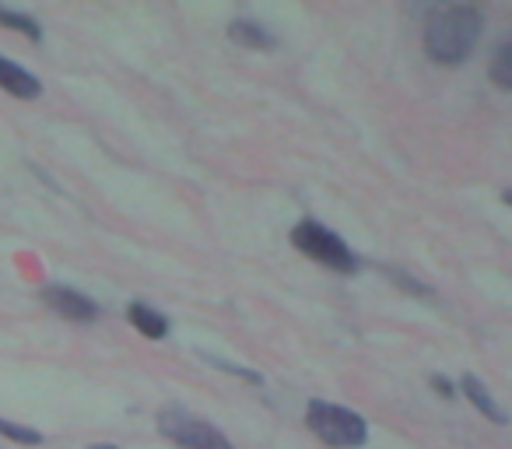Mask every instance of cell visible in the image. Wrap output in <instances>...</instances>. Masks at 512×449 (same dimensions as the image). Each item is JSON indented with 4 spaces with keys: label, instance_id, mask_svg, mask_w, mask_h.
<instances>
[{
    "label": "cell",
    "instance_id": "9c48e42d",
    "mask_svg": "<svg viewBox=\"0 0 512 449\" xmlns=\"http://www.w3.org/2000/svg\"><path fill=\"white\" fill-rule=\"evenodd\" d=\"M130 323H134L144 337H151V341H162V337L169 334V320H165L158 309L144 306V302H134V306H130Z\"/></svg>",
    "mask_w": 512,
    "mask_h": 449
},
{
    "label": "cell",
    "instance_id": "8992f818",
    "mask_svg": "<svg viewBox=\"0 0 512 449\" xmlns=\"http://www.w3.org/2000/svg\"><path fill=\"white\" fill-rule=\"evenodd\" d=\"M0 88L11 92V95H18V99H39V95H43L39 78H32L25 67L11 64L8 57H0Z\"/></svg>",
    "mask_w": 512,
    "mask_h": 449
},
{
    "label": "cell",
    "instance_id": "4fadbf2b",
    "mask_svg": "<svg viewBox=\"0 0 512 449\" xmlns=\"http://www.w3.org/2000/svg\"><path fill=\"white\" fill-rule=\"evenodd\" d=\"M88 449H116L113 442H99V446H88Z\"/></svg>",
    "mask_w": 512,
    "mask_h": 449
},
{
    "label": "cell",
    "instance_id": "8fae6325",
    "mask_svg": "<svg viewBox=\"0 0 512 449\" xmlns=\"http://www.w3.org/2000/svg\"><path fill=\"white\" fill-rule=\"evenodd\" d=\"M0 25H8V29L22 32V36L29 39H43V29H39V22H32L29 15H18V11H8V8H0Z\"/></svg>",
    "mask_w": 512,
    "mask_h": 449
},
{
    "label": "cell",
    "instance_id": "30bf717a",
    "mask_svg": "<svg viewBox=\"0 0 512 449\" xmlns=\"http://www.w3.org/2000/svg\"><path fill=\"white\" fill-rule=\"evenodd\" d=\"M491 81H495L502 92H509L512 88V46H498L495 53V64H491Z\"/></svg>",
    "mask_w": 512,
    "mask_h": 449
},
{
    "label": "cell",
    "instance_id": "7a4b0ae2",
    "mask_svg": "<svg viewBox=\"0 0 512 449\" xmlns=\"http://www.w3.org/2000/svg\"><path fill=\"white\" fill-rule=\"evenodd\" d=\"M292 243L295 250H302L309 260L330 267V271H341V274L358 271V257L351 253V246L337 232H330L327 225H320V221H299L292 229Z\"/></svg>",
    "mask_w": 512,
    "mask_h": 449
},
{
    "label": "cell",
    "instance_id": "7c38bea8",
    "mask_svg": "<svg viewBox=\"0 0 512 449\" xmlns=\"http://www.w3.org/2000/svg\"><path fill=\"white\" fill-rule=\"evenodd\" d=\"M0 435H8V439L22 442V446H43V442H46L43 432H36V428H25V425L8 421V418H0Z\"/></svg>",
    "mask_w": 512,
    "mask_h": 449
},
{
    "label": "cell",
    "instance_id": "5b68a950",
    "mask_svg": "<svg viewBox=\"0 0 512 449\" xmlns=\"http://www.w3.org/2000/svg\"><path fill=\"white\" fill-rule=\"evenodd\" d=\"M43 302L57 316H64V320L88 323V320H95V316H99V306H95L92 299H85L81 292H74V288H64V285H50V288H46Z\"/></svg>",
    "mask_w": 512,
    "mask_h": 449
},
{
    "label": "cell",
    "instance_id": "6da1fadb",
    "mask_svg": "<svg viewBox=\"0 0 512 449\" xmlns=\"http://www.w3.org/2000/svg\"><path fill=\"white\" fill-rule=\"evenodd\" d=\"M484 32V15L470 4H446L428 18L425 53L442 67H456L474 53Z\"/></svg>",
    "mask_w": 512,
    "mask_h": 449
},
{
    "label": "cell",
    "instance_id": "ba28073f",
    "mask_svg": "<svg viewBox=\"0 0 512 449\" xmlns=\"http://www.w3.org/2000/svg\"><path fill=\"white\" fill-rule=\"evenodd\" d=\"M460 390H463V397H467L470 404L477 407V411L488 414V418L495 421V425H502V421H505V411L495 404V400H491L488 386H484L481 379H477V376H463V379H460Z\"/></svg>",
    "mask_w": 512,
    "mask_h": 449
},
{
    "label": "cell",
    "instance_id": "277c9868",
    "mask_svg": "<svg viewBox=\"0 0 512 449\" xmlns=\"http://www.w3.org/2000/svg\"><path fill=\"white\" fill-rule=\"evenodd\" d=\"M158 432L183 449H235L211 421L197 418V414H190L186 407H165V411L158 414Z\"/></svg>",
    "mask_w": 512,
    "mask_h": 449
},
{
    "label": "cell",
    "instance_id": "3957f363",
    "mask_svg": "<svg viewBox=\"0 0 512 449\" xmlns=\"http://www.w3.org/2000/svg\"><path fill=\"white\" fill-rule=\"evenodd\" d=\"M306 421L327 446H337V449H358V446H365V439H369L365 418L355 411H348V407L313 400L306 411Z\"/></svg>",
    "mask_w": 512,
    "mask_h": 449
},
{
    "label": "cell",
    "instance_id": "52a82bcc",
    "mask_svg": "<svg viewBox=\"0 0 512 449\" xmlns=\"http://www.w3.org/2000/svg\"><path fill=\"white\" fill-rule=\"evenodd\" d=\"M228 39H232V43H239V46H246V50H274V46H278V39H274L264 25L246 22V18L228 25Z\"/></svg>",
    "mask_w": 512,
    "mask_h": 449
}]
</instances>
